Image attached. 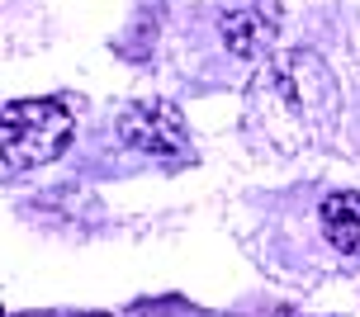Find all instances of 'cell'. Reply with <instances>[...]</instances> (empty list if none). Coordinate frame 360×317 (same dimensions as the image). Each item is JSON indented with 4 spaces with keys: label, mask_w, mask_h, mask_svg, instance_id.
Returning a JSON list of instances; mask_svg holds the SVG:
<instances>
[{
    "label": "cell",
    "mask_w": 360,
    "mask_h": 317,
    "mask_svg": "<svg viewBox=\"0 0 360 317\" xmlns=\"http://www.w3.org/2000/svg\"><path fill=\"white\" fill-rule=\"evenodd\" d=\"M342 124V90L318 53L289 48L266 57L242 95V128L275 157H299L327 147Z\"/></svg>",
    "instance_id": "6da1fadb"
},
{
    "label": "cell",
    "mask_w": 360,
    "mask_h": 317,
    "mask_svg": "<svg viewBox=\"0 0 360 317\" xmlns=\"http://www.w3.org/2000/svg\"><path fill=\"white\" fill-rule=\"evenodd\" d=\"M72 109L62 100H10L0 119V147H5V171H34L67 152L72 142Z\"/></svg>",
    "instance_id": "7a4b0ae2"
},
{
    "label": "cell",
    "mask_w": 360,
    "mask_h": 317,
    "mask_svg": "<svg viewBox=\"0 0 360 317\" xmlns=\"http://www.w3.org/2000/svg\"><path fill=\"white\" fill-rule=\"evenodd\" d=\"M114 133L124 147L143 152V157H185L190 147V128H185V114L166 100H143V105H128L119 119H114Z\"/></svg>",
    "instance_id": "3957f363"
},
{
    "label": "cell",
    "mask_w": 360,
    "mask_h": 317,
    "mask_svg": "<svg viewBox=\"0 0 360 317\" xmlns=\"http://www.w3.org/2000/svg\"><path fill=\"white\" fill-rule=\"evenodd\" d=\"M280 24H285V5L280 0H233L223 19H218V34H223V48L242 62H256L275 48L280 38Z\"/></svg>",
    "instance_id": "277c9868"
},
{
    "label": "cell",
    "mask_w": 360,
    "mask_h": 317,
    "mask_svg": "<svg viewBox=\"0 0 360 317\" xmlns=\"http://www.w3.org/2000/svg\"><path fill=\"white\" fill-rule=\"evenodd\" d=\"M323 237L342 256H360V190H337L323 199Z\"/></svg>",
    "instance_id": "5b68a950"
},
{
    "label": "cell",
    "mask_w": 360,
    "mask_h": 317,
    "mask_svg": "<svg viewBox=\"0 0 360 317\" xmlns=\"http://www.w3.org/2000/svg\"><path fill=\"white\" fill-rule=\"evenodd\" d=\"M95 317H109V313H95Z\"/></svg>",
    "instance_id": "8992f818"
}]
</instances>
